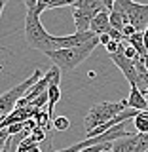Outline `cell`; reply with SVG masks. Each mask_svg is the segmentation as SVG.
Segmentation results:
<instances>
[{
    "label": "cell",
    "instance_id": "obj_25",
    "mask_svg": "<svg viewBox=\"0 0 148 152\" xmlns=\"http://www.w3.org/2000/svg\"><path fill=\"white\" fill-rule=\"evenodd\" d=\"M144 95H146V97H148V88H146V91H144Z\"/></svg>",
    "mask_w": 148,
    "mask_h": 152
},
{
    "label": "cell",
    "instance_id": "obj_18",
    "mask_svg": "<svg viewBox=\"0 0 148 152\" xmlns=\"http://www.w3.org/2000/svg\"><path fill=\"white\" fill-rule=\"evenodd\" d=\"M108 34H110L112 40H116V42H123V32H122V31H118V28H110V31H108Z\"/></svg>",
    "mask_w": 148,
    "mask_h": 152
},
{
    "label": "cell",
    "instance_id": "obj_11",
    "mask_svg": "<svg viewBox=\"0 0 148 152\" xmlns=\"http://www.w3.org/2000/svg\"><path fill=\"white\" fill-rule=\"evenodd\" d=\"M74 8L76 10H84V12H89V13H93V15H97V13H101L103 10H106L104 0H78Z\"/></svg>",
    "mask_w": 148,
    "mask_h": 152
},
{
    "label": "cell",
    "instance_id": "obj_24",
    "mask_svg": "<svg viewBox=\"0 0 148 152\" xmlns=\"http://www.w3.org/2000/svg\"><path fill=\"white\" fill-rule=\"evenodd\" d=\"M8 2H9V0H0V4H2V10L8 6Z\"/></svg>",
    "mask_w": 148,
    "mask_h": 152
},
{
    "label": "cell",
    "instance_id": "obj_6",
    "mask_svg": "<svg viewBox=\"0 0 148 152\" xmlns=\"http://www.w3.org/2000/svg\"><path fill=\"white\" fill-rule=\"evenodd\" d=\"M123 46H125V42H122L120 46V51L118 53L110 55V59L114 61V65L118 66V69L123 72V76H125V80L129 82V86L133 88V86H137V82H139V74H137V66H135V61L127 59L125 55H123Z\"/></svg>",
    "mask_w": 148,
    "mask_h": 152
},
{
    "label": "cell",
    "instance_id": "obj_14",
    "mask_svg": "<svg viewBox=\"0 0 148 152\" xmlns=\"http://www.w3.org/2000/svg\"><path fill=\"white\" fill-rule=\"evenodd\" d=\"M70 127V120L66 116H57V118H53V129H57V131H66Z\"/></svg>",
    "mask_w": 148,
    "mask_h": 152
},
{
    "label": "cell",
    "instance_id": "obj_4",
    "mask_svg": "<svg viewBox=\"0 0 148 152\" xmlns=\"http://www.w3.org/2000/svg\"><path fill=\"white\" fill-rule=\"evenodd\" d=\"M40 78H42V70H34L25 82L17 84L15 88H12V89H8V91L2 93V97H0V120H4L6 116H9V114L15 110L17 103L31 91L32 86H34Z\"/></svg>",
    "mask_w": 148,
    "mask_h": 152
},
{
    "label": "cell",
    "instance_id": "obj_1",
    "mask_svg": "<svg viewBox=\"0 0 148 152\" xmlns=\"http://www.w3.org/2000/svg\"><path fill=\"white\" fill-rule=\"evenodd\" d=\"M25 40H27L28 48L40 50L44 53H47L51 50H57L55 36H51L44 28V25L40 21V13L36 10L27 12V15H25Z\"/></svg>",
    "mask_w": 148,
    "mask_h": 152
},
{
    "label": "cell",
    "instance_id": "obj_20",
    "mask_svg": "<svg viewBox=\"0 0 148 152\" xmlns=\"http://www.w3.org/2000/svg\"><path fill=\"white\" fill-rule=\"evenodd\" d=\"M25 2V8H27V12H32V10H36V4H38V0H23Z\"/></svg>",
    "mask_w": 148,
    "mask_h": 152
},
{
    "label": "cell",
    "instance_id": "obj_22",
    "mask_svg": "<svg viewBox=\"0 0 148 152\" xmlns=\"http://www.w3.org/2000/svg\"><path fill=\"white\" fill-rule=\"evenodd\" d=\"M104 6H106L108 12H112L114 6H116V0H104Z\"/></svg>",
    "mask_w": 148,
    "mask_h": 152
},
{
    "label": "cell",
    "instance_id": "obj_3",
    "mask_svg": "<svg viewBox=\"0 0 148 152\" xmlns=\"http://www.w3.org/2000/svg\"><path fill=\"white\" fill-rule=\"evenodd\" d=\"M125 108H129V101L123 99V101H118V103H97L89 108L87 116L84 118V126H85V133H91L93 129H97L99 126H104L110 120L122 114Z\"/></svg>",
    "mask_w": 148,
    "mask_h": 152
},
{
    "label": "cell",
    "instance_id": "obj_15",
    "mask_svg": "<svg viewBox=\"0 0 148 152\" xmlns=\"http://www.w3.org/2000/svg\"><path fill=\"white\" fill-rule=\"evenodd\" d=\"M123 55H125L127 59H131V61H137V59L141 57V55H139V51H137L131 44H125V46H123Z\"/></svg>",
    "mask_w": 148,
    "mask_h": 152
},
{
    "label": "cell",
    "instance_id": "obj_16",
    "mask_svg": "<svg viewBox=\"0 0 148 152\" xmlns=\"http://www.w3.org/2000/svg\"><path fill=\"white\" fill-rule=\"evenodd\" d=\"M31 137H32L36 142H42V141L46 139V129H44V127H36V129H32Z\"/></svg>",
    "mask_w": 148,
    "mask_h": 152
},
{
    "label": "cell",
    "instance_id": "obj_2",
    "mask_svg": "<svg viewBox=\"0 0 148 152\" xmlns=\"http://www.w3.org/2000/svg\"><path fill=\"white\" fill-rule=\"evenodd\" d=\"M99 44H101V42H99V36H97L93 42H89V44H85L82 48H59V50L47 51L46 55L50 57L51 63L57 65L61 70L70 72V70H74L80 63H84V61L93 53V50Z\"/></svg>",
    "mask_w": 148,
    "mask_h": 152
},
{
    "label": "cell",
    "instance_id": "obj_9",
    "mask_svg": "<svg viewBox=\"0 0 148 152\" xmlns=\"http://www.w3.org/2000/svg\"><path fill=\"white\" fill-rule=\"evenodd\" d=\"M127 101H129V108H135V110H139V112L141 110H148V99H146V95L142 93L137 86L131 88Z\"/></svg>",
    "mask_w": 148,
    "mask_h": 152
},
{
    "label": "cell",
    "instance_id": "obj_19",
    "mask_svg": "<svg viewBox=\"0 0 148 152\" xmlns=\"http://www.w3.org/2000/svg\"><path fill=\"white\" fill-rule=\"evenodd\" d=\"M122 32H123V38H131V36H133V34L137 32V28L133 27L131 23H127V25L123 27V31H122Z\"/></svg>",
    "mask_w": 148,
    "mask_h": 152
},
{
    "label": "cell",
    "instance_id": "obj_10",
    "mask_svg": "<svg viewBox=\"0 0 148 152\" xmlns=\"http://www.w3.org/2000/svg\"><path fill=\"white\" fill-rule=\"evenodd\" d=\"M129 23V19H127L125 12H123V8L120 6V4L116 2V6H114V10L110 12V25L112 28H118V31H123V27Z\"/></svg>",
    "mask_w": 148,
    "mask_h": 152
},
{
    "label": "cell",
    "instance_id": "obj_8",
    "mask_svg": "<svg viewBox=\"0 0 148 152\" xmlns=\"http://www.w3.org/2000/svg\"><path fill=\"white\" fill-rule=\"evenodd\" d=\"M110 28H112V25H110V12H108V10H103V12L97 13L95 19L91 21V31L97 36H101V34H104V32H108Z\"/></svg>",
    "mask_w": 148,
    "mask_h": 152
},
{
    "label": "cell",
    "instance_id": "obj_7",
    "mask_svg": "<svg viewBox=\"0 0 148 152\" xmlns=\"http://www.w3.org/2000/svg\"><path fill=\"white\" fill-rule=\"evenodd\" d=\"M97 34L93 31H85V32H72L69 36H55V46L59 48H82L89 42H93Z\"/></svg>",
    "mask_w": 148,
    "mask_h": 152
},
{
    "label": "cell",
    "instance_id": "obj_23",
    "mask_svg": "<svg viewBox=\"0 0 148 152\" xmlns=\"http://www.w3.org/2000/svg\"><path fill=\"white\" fill-rule=\"evenodd\" d=\"M144 44H146V50H148V28L144 31Z\"/></svg>",
    "mask_w": 148,
    "mask_h": 152
},
{
    "label": "cell",
    "instance_id": "obj_21",
    "mask_svg": "<svg viewBox=\"0 0 148 152\" xmlns=\"http://www.w3.org/2000/svg\"><path fill=\"white\" fill-rule=\"evenodd\" d=\"M112 38H110V34L108 32H104V34H101L99 36V42H101V46H108V42H110Z\"/></svg>",
    "mask_w": 148,
    "mask_h": 152
},
{
    "label": "cell",
    "instance_id": "obj_12",
    "mask_svg": "<svg viewBox=\"0 0 148 152\" xmlns=\"http://www.w3.org/2000/svg\"><path fill=\"white\" fill-rule=\"evenodd\" d=\"M127 44H131L139 51L141 57H146L148 55V50H146V44H144V32H135L131 38H127Z\"/></svg>",
    "mask_w": 148,
    "mask_h": 152
},
{
    "label": "cell",
    "instance_id": "obj_5",
    "mask_svg": "<svg viewBox=\"0 0 148 152\" xmlns=\"http://www.w3.org/2000/svg\"><path fill=\"white\" fill-rule=\"evenodd\" d=\"M116 2L123 8L129 23L137 28V32H144L148 28V4H137L133 0H116Z\"/></svg>",
    "mask_w": 148,
    "mask_h": 152
},
{
    "label": "cell",
    "instance_id": "obj_17",
    "mask_svg": "<svg viewBox=\"0 0 148 152\" xmlns=\"http://www.w3.org/2000/svg\"><path fill=\"white\" fill-rule=\"evenodd\" d=\"M50 8H51V0H38V4H36V12L40 13V15L46 12V10H50Z\"/></svg>",
    "mask_w": 148,
    "mask_h": 152
},
{
    "label": "cell",
    "instance_id": "obj_13",
    "mask_svg": "<svg viewBox=\"0 0 148 152\" xmlns=\"http://www.w3.org/2000/svg\"><path fill=\"white\" fill-rule=\"evenodd\" d=\"M133 124H135L137 133H148V110H141L133 118Z\"/></svg>",
    "mask_w": 148,
    "mask_h": 152
}]
</instances>
